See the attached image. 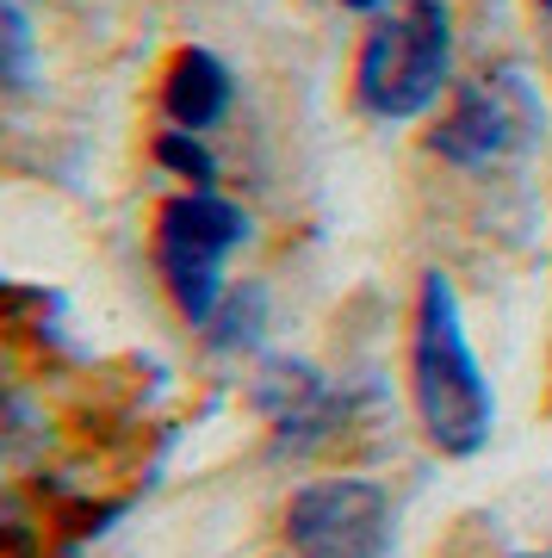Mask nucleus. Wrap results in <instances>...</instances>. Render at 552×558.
<instances>
[{"label": "nucleus", "mask_w": 552, "mask_h": 558, "mask_svg": "<svg viewBox=\"0 0 552 558\" xmlns=\"http://www.w3.org/2000/svg\"><path fill=\"white\" fill-rule=\"evenodd\" d=\"M533 7H540V13H547V20H552V0H533Z\"/></svg>", "instance_id": "nucleus-10"}, {"label": "nucleus", "mask_w": 552, "mask_h": 558, "mask_svg": "<svg viewBox=\"0 0 552 558\" xmlns=\"http://www.w3.org/2000/svg\"><path fill=\"white\" fill-rule=\"evenodd\" d=\"M515 558H540V553H515Z\"/></svg>", "instance_id": "nucleus-11"}, {"label": "nucleus", "mask_w": 552, "mask_h": 558, "mask_svg": "<svg viewBox=\"0 0 552 558\" xmlns=\"http://www.w3.org/2000/svg\"><path fill=\"white\" fill-rule=\"evenodd\" d=\"M230 100H237V81H230L224 57L199 50V44H187V50L168 62V75H161V112H168L175 131H199V137H205V131L230 112Z\"/></svg>", "instance_id": "nucleus-6"}, {"label": "nucleus", "mask_w": 552, "mask_h": 558, "mask_svg": "<svg viewBox=\"0 0 552 558\" xmlns=\"http://www.w3.org/2000/svg\"><path fill=\"white\" fill-rule=\"evenodd\" d=\"M32 69H38L32 20L20 13V0H0V87L7 94H25L32 87Z\"/></svg>", "instance_id": "nucleus-7"}, {"label": "nucleus", "mask_w": 552, "mask_h": 558, "mask_svg": "<svg viewBox=\"0 0 552 558\" xmlns=\"http://www.w3.org/2000/svg\"><path fill=\"white\" fill-rule=\"evenodd\" d=\"M410 398L422 435L447 459H472L496 428V391L466 336V311L447 274H422L410 329Z\"/></svg>", "instance_id": "nucleus-1"}, {"label": "nucleus", "mask_w": 552, "mask_h": 558, "mask_svg": "<svg viewBox=\"0 0 552 558\" xmlns=\"http://www.w3.org/2000/svg\"><path fill=\"white\" fill-rule=\"evenodd\" d=\"M156 161H168V168L187 174L193 186H212V180H217V161H212V149L199 143V131H161Z\"/></svg>", "instance_id": "nucleus-8"}, {"label": "nucleus", "mask_w": 552, "mask_h": 558, "mask_svg": "<svg viewBox=\"0 0 552 558\" xmlns=\"http://www.w3.org/2000/svg\"><path fill=\"white\" fill-rule=\"evenodd\" d=\"M341 7H355V13H379L385 0H341Z\"/></svg>", "instance_id": "nucleus-9"}, {"label": "nucleus", "mask_w": 552, "mask_h": 558, "mask_svg": "<svg viewBox=\"0 0 552 558\" xmlns=\"http://www.w3.org/2000/svg\"><path fill=\"white\" fill-rule=\"evenodd\" d=\"M242 236H249V218L217 186H187L156 211L161 286L193 329H205L224 311V274H230V255L242 248Z\"/></svg>", "instance_id": "nucleus-3"}, {"label": "nucleus", "mask_w": 552, "mask_h": 558, "mask_svg": "<svg viewBox=\"0 0 552 558\" xmlns=\"http://www.w3.org/2000/svg\"><path fill=\"white\" fill-rule=\"evenodd\" d=\"M540 131V100L521 75H478V81H459L441 119L429 131V149L441 161H454L466 174L478 168H496L509 161L521 143Z\"/></svg>", "instance_id": "nucleus-4"}, {"label": "nucleus", "mask_w": 552, "mask_h": 558, "mask_svg": "<svg viewBox=\"0 0 552 558\" xmlns=\"http://www.w3.org/2000/svg\"><path fill=\"white\" fill-rule=\"evenodd\" d=\"M298 558H392V502L367 478H329L298 490L286 509Z\"/></svg>", "instance_id": "nucleus-5"}, {"label": "nucleus", "mask_w": 552, "mask_h": 558, "mask_svg": "<svg viewBox=\"0 0 552 558\" xmlns=\"http://www.w3.org/2000/svg\"><path fill=\"white\" fill-rule=\"evenodd\" d=\"M454 87V20L441 0H404L360 38L355 94L373 119H422Z\"/></svg>", "instance_id": "nucleus-2"}]
</instances>
